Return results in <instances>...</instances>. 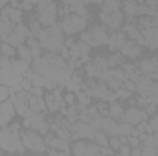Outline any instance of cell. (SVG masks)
I'll return each instance as SVG.
<instances>
[{
    "mask_svg": "<svg viewBox=\"0 0 158 156\" xmlns=\"http://www.w3.org/2000/svg\"><path fill=\"white\" fill-rule=\"evenodd\" d=\"M20 130H22L20 123L0 127V149L4 153H24L26 151L22 138H20Z\"/></svg>",
    "mask_w": 158,
    "mask_h": 156,
    "instance_id": "1",
    "label": "cell"
},
{
    "mask_svg": "<svg viewBox=\"0 0 158 156\" xmlns=\"http://www.w3.org/2000/svg\"><path fill=\"white\" fill-rule=\"evenodd\" d=\"M35 37H37L39 42L42 44V50L53 51V53H57V51L61 50V46L64 44V33H63L59 22H55V24H52V26H44Z\"/></svg>",
    "mask_w": 158,
    "mask_h": 156,
    "instance_id": "2",
    "label": "cell"
},
{
    "mask_svg": "<svg viewBox=\"0 0 158 156\" xmlns=\"http://www.w3.org/2000/svg\"><path fill=\"white\" fill-rule=\"evenodd\" d=\"M35 11H37V17L42 22V26H52L59 18V15H57L59 7H57L55 0H39L35 4Z\"/></svg>",
    "mask_w": 158,
    "mask_h": 156,
    "instance_id": "3",
    "label": "cell"
},
{
    "mask_svg": "<svg viewBox=\"0 0 158 156\" xmlns=\"http://www.w3.org/2000/svg\"><path fill=\"white\" fill-rule=\"evenodd\" d=\"M61 30L64 35H76L86 30L88 26V17H83V15H76V13H70L66 15L64 18H61Z\"/></svg>",
    "mask_w": 158,
    "mask_h": 156,
    "instance_id": "4",
    "label": "cell"
},
{
    "mask_svg": "<svg viewBox=\"0 0 158 156\" xmlns=\"http://www.w3.org/2000/svg\"><path fill=\"white\" fill-rule=\"evenodd\" d=\"M20 138H22V143H24L26 151H31V153H46L44 134H40L37 130H31V129H24V130H20Z\"/></svg>",
    "mask_w": 158,
    "mask_h": 156,
    "instance_id": "5",
    "label": "cell"
},
{
    "mask_svg": "<svg viewBox=\"0 0 158 156\" xmlns=\"http://www.w3.org/2000/svg\"><path fill=\"white\" fill-rule=\"evenodd\" d=\"M9 97H11V101H13L15 110H17L19 116L26 117L28 114H31V109H30V92L28 90H20V88L11 90Z\"/></svg>",
    "mask_w": 158,
    "mask_h": 156,
    "instance_id": "6",
    "label": "cell"
},
{
    "mask_svg": "<svg viewBox=\"0 0 158 156\" xmlns=\"http://www.w3.org/2000/svg\"><path fill=\"white\" fill-rule=\"evenodd\" d=\"M70 147H72V154H76V156L101 154V147H99L94 140H74Z\"/></svg>",
    "mask_w": 158,
    "mask_h": 156,
    "instance_id": "7",
    "label": "cell"
},
{
    "mask_svg": "<svg viewBox=\"0 0 158 156\" xmlns=\"http://www.w3.org/2000/svg\"><path fill=\"white\" fill-rule=\"evenodd\" d=\"M22 127L24 129H31V130H37L40 134H46L50 130V123L44 116V112H31L24 117L22 121Z\"/></svg>",
    "mask_w": 158,
    "mask_h": 156,
    "instance_id": "8",
    "label": "cell"
},
{
    "mask_svg": "<svg viewBox=\"0 0 158 156\" xmlns=\"http://www.w3.org/2000/svg\"><path fill=\"white\" fill-rule=\"evenodd\" d=\"M44 142H46V149H55V151L61 153V156L72 153L70 142L64 140V138H61V136H57V134L52 132V130H48V132L44 134Z\"/></svg>",
    "mask_w": 158,
    "mask_h": 156,
    "instance_id": "9",
    "label": "cell"
},
{
    "mask_svg": "<svg viewBox=\"0 0 158 156\" xmlns=\"http://www.w3.org/2000/svg\"><path fill=\"white\" fill-rule=\"evenodd\" d=\"M99 18H101V24L107 26L109 30H121L125 15H123L121 9H118V11H101Z\"/></svg>",
    "mask_w": 158,
    "mask_h": 156,
    "instance_id": "10",
    "label": "cell"
},
{
    "mask_svg": "<svg viewBox=\"0 0 158 156\" xmlns=\"http://www.w3.org/2000/svg\"><path fill=\"white\" fill-rule=\"evenodd\" d=\"M44 103H46V110L57 112L63 105V86H55L52 90H46L44 92Z\"/></svg>",
    "mask_w": 158,
    "mask_h": 156,
    "instance_id": "11",
    "label": "cell"
},
{
    "mask_svg": "<svg viewBox=\"0 0 158 156\" xmlns=\"http://www.w3.org/2000/svg\"><path fill=\"white\" fill-rule=\"evenodd\" d=\"M94 132L96 130L86 121L76 119L72 123V140H94Z\"/></svg>",
    "mask_w": 158,
    "mask_h": 156,
    "instance_id": "12",
    "label": "cell"
},
{
    "mask_svg": "<svg viewBox=\"0 0 158 156\" xmlns=\"http://www.w3.org/2000/svg\"><path fill=\"white\" fill-rule=\"evenodd\" d=\"M15 114H17V110H15V105H13L11 97H7L6 101H0V127L9 125Z\"/></svg>",
    "mask_w": 158,
    "mask_h": 156,
    "instance_id": "13",
    "label": "cell"
},
{
    "mask_svg": "<svg viewBox=\"0 0 158 156\" xmlns=\"http://www.w3.org/2000/svg\"><path fill=\"white\" fill-rule=\"evenodd\" d=\"M119 53L123 55V57H127V59H131V61H134V59H140V55H142V48H140V44H136L132 39H129L123 42V46L118 50Z\"/></svg>",
    "mask_w": 158,
    "mask_h": 156,
    "instance_id": "14",
    "label": "cell"
},
{
    "mask_svg": "<svg viewBox=\"0 0 158 156\" xmlns=\"http://www.w3.org/2000/svg\"><path fill=\"white\" fill-rule=\"evenodd\" d=\"M123 119L129 121V123H132V125H138V123H142V121L147 119V112L142 107H129V109H125Z\"/></svg>",
    "mask_w": 158,
    "mask_h": 156,
    "instance_id": "15",
    "label": "cell"
},
{
    "mask_svg": "<svg viewBox=\"0 0 158 156\" xmlns=\"http://www.w3.org/2000/svg\"><path fill=\"white\" fill-rule=\"evenodd\" d=\"M0 17H6V18H9V20L15 22V24H20V22L24 20V13H22V9H20L19 6H13V4L4 6V7L0 9Z\"/></svg>",
    "mask_w": 158,
    "mask_h": 156,
    "instance_id": "16",
    "label": "cell"
},
{
    "mask_svg": "<svg viewBox=\"0 0 158 156\" xmlns=\"http://www.w3.org/2000/svg\"><path fill=\"white\" fill-rule=\"evenodd\" d=\"M125 40H127V35H125V31H123V30H110L107 46H109V50H110V51H118L119 48L123 46V42H125Z\"/></svg>",
    "mask_w": 158,
    "mask_h": 156,
    "instance_id": "17",
    "label": "cell"
},
{
    "mask_svg": "<svg viewBox=\"0 0 158 156\" xmlns=\"http://www.w3.org/2000/svg\"><path fill=\"white\" fill-rule=\"evenodd\" d=\"M88 31H90V35L94 37V40H96L98 46H103V44L109 42V28H107V26L96 24V26H92Z\"/></svg>",
    "mask_w": 158,
    "mask_h": 156,
    "instance_id": "18",
    "label": "cell"
},
{
    "mask_svg": "<svg viewBox=\"0 0 158 156\" xmlns=\"http://www.w3.org/2000/svg\"><path fill=\"white\" fill-rule=\"evenodd\" d=\"M101 130L107 136H119V121L110 116L101 117Z\"/></svg>",
    "mask_w": 158,
    "mask_h": 156,
    "instance_id": "19",
    "label": "cell"
},
{
    "mask_svg": "<svg viewBox=\"0 0 158 156\" xmlns=\"http://www.w3.org/2000/svg\"><path fill=\"white\" fill-rule=\"evenodd\" d=\"M121 11L127 18H136L140 15V4L136 0H121Z\"/></svg>",
    "mask_w": 158,
    "mask_h": 156,
    "instance_id": "20",
    "label": "cell"
},
{
    "mask_svg": "<svg viewBox=\"0 0 158 156\" xmlns=\"http://www.w3.org/2000/svg\"><path fill=\"white\" fill-rule=\"evenodd\" d=\"M31 63H28V61H24V59H9V66L13 68V72L17 74V76H20V77H26V74L30 72V66Z\"/></svg>",
    "mask_w": 158,
    "mask_h": 156,
    "instance_id": "21",
    "label": "cell"
},
{
    "mask_svg": "<svg viewBox=\"0 0 158 156\" xmlns=\"http://www.w3.org/2000/svg\"><path fill=\"white\" fill-rule=\"evenodd\" d=\"M142 33H143V37H145V40H147V48L158 50V26L142 30Z\"/></svg>",
    "mask_w": 158,
    "mask_h": 156,
    "instance_id": "22",
    "label": "cell"
},
{
    "mask_svg": "<svg viewBox=\"0 0 158 156\" xmlns=\"http://www.w3.org/2000/svg\"><path fill=\"white\" fill-rule=\"evenodd\" d=\"M66 90H70V92H77V90H81L83 86H85V83H83V76L79 74V72H72V76L68 77V81H66Z\"/></svg>",
    "mask_w": 158,
    "mask_h": 156,
    "instance_id": "23",
    "label": "cell"
},
{
    "mask_svg": "<svg viewBox=\"0 0 158 156\" xmlns=\"http://www.w3.org/2000/svg\"><path fill=\"white\" fill-rule=\"evenodd\" d=\"M123 114H125V105H123V101H118V99L110 101V105H109V116L119 121V119H123Z\"/></svg>",
    "mask_w": 158,
    "mask_h": 156,
    "instance_id": "24",
    "label": "cell"
},
{
    "mask_svg": "<svg viewBox=\"0 0 158 156\" xmlns=\"http://www.w3.org/2000/svg\"><path fill=\"white\" fill-rule=\"evenodd\" d=\"M30 109H31V112H44V110H46L44 96H35V94H30Z\"/></svg>",
    "mask_w": 158,
    "mask_h": 156,
    "instance_id": "25",
    "label": "cell"
},
{
    "mask_svg": "<svg viewBox=\"0 0 158 156\" xmlns=\"http://www.w3.org/2000/svg\"><path fill=\"white\" fill-rule=\"evenodd\" d=\"M26 77L30 79V83H31L33 86H42V88H46V84H48L46 77H44L42 74H39L37 70H33V68H30V72L26 74Z\"/></svg>",
    "mask_w": 158,
    "mask_h": 156,
    "instance_id": "26",
    "label": "cell"
},
{
    "mask_svg": "<svg viewBox=\"0 0 158 156\" xmlns=\"http://www.w3.org/2000/svg\"><path fill=\"white\" fill-rule=\"evenodd\" d=\"M136 24H138L140 30H147V28L158 26V22L155 20L153 15H138V17H136Z\"/></svg>",
    "mask_w": 158,
    "mask_h": 156,
    "instance_id": "27",
    "label": "cell"
},
{
    "mask_svg": "<svg viewBox=\"0 0 158 156\" xmlns=\"http://www.w3.org/2000/svg\"><path fill=\"white\" fill-rule=\"evenodd\" d=\"M26 44L30 46V50H31V55H33V59L42 55V44L39 42V39H37L35 35H30V37L26 39Z\"/></svg>",
    "mask_w": 158,
    "mask_h": 156,
    "instance_id": "28",
    "label": "cell"
},
{
    "mask_svg": "<svg viewBox=\"0 0 158 156\" xmlns=\"http://www.w3.org/2000/svg\"><path fill=\"white\" fill-rule=\"evenodd\" d=\"M15 22H11L9 18H6V17H0V39H4L6 35H9V33H13L15 31Z\"/></svg>",
    "mask_w": 158,
    "mask_h": 156,
    "instance_id": "29",
    "label": "cell"
},
{
    "mask_svg": "<svg viewBox=\"0 0 158 156\" xmlns=\"http://www.w3.org/2000/svg\"><path fill=\"white\" fill-rule=\"evenodd\" d=\"M76 97H77V107L79 109H86L90 103H92V97H90V94L85 90V88H81L76 92Z\"/></svg>",
    "mask_w": 158,
    "mask_h": 156,
    "instance_id": "30",
    "label": "cell"
},
{
    "mask_svg": "<svg viewBox=\"0 0 158 156\" xmlns=\"http://www.w3.org/2000/svg\"><path fill=\"white\" fill-rule=\"evenodd\" d=\"M17 55H19V59H24V61H28V63L33 61L31 50H30V46H28L26 42H22L20 46H17Z\"/></svg>",
    "mask_w": 158,
    "mask_h": 156,
    "instance_id": "31",
    "label": "cell"
},
{
    "mask_svg": "<svg viewBox=\"0 0 158 156\" xmlns=\"http://www.w3.org/2000/svg\"><path fill=\"white\" fill-rule=\"evenodd\" d=\"M0 53H2V57H7V59H13V57L17 55V48L2 40V42H0Z\"/></svg>",
    "mask_w": 158,
    "mask_h": 156,
    "instance_id": "32",
    "label": "cell"
},
{
    "mask_svg": "<svg viewBox=\"0 0 158 156\" xmlns=\"http://www.w3.org/2000/svg\"><path fill=\"white\" fill-rule=\"evenodd\" d=\"M94 142H96L99 147H109V136H107L101 129L94 132Z\"/></svg>",
    "mask_w": 158,
    "mask_h": 156,
    "instance_id": "33",
    "label": "cell"
},
{
    "mask_svg": "<svg viewBox=\"0 0 158 156\" xmlns=\"http://www.w3.org/2000/svg\"><path fill=\"white\" fill-rule=\"evenodd\" d=\"M28 28H30V31H31V35H37L40 30H42V22L39 20V17H30V22H28Z\"/></svg>",
    "mask_w": 158,
    "mask_h": 156,
    "instance_id": "34",
    "label": "cell"
},
{
    "mask_svg": "<svg viewBox=\"0 0 158 156\" xmlns=\"http://www.w3.org/2000/svg\"><path fill=\"white\" fill-rule=\"evenodd\" d=\"M2 40H4V42H7V44H11V46H15V48H17V46H20L22 42H26L22 37H19L15 31H13V33H9V35H6Z\"/></svg>",
    "mask_w": 158,
    "mask_h": 156,
    "instance_id": "35",
    "label": "cell"
},
{
    "mask_svg": "<svg viewBox=\"0 0 158 156\" xmlns=\"http://www.w3.org/2000/svg\"><path fill=\"white\" fill-rule=\"evenodd\" d=\"M151 132H158V112L149 116V119H147V134H151Z\"/></svg>",
    "mask_w": 158,
    "mask_h": 156,
    "instance_id": "36",
    "label": "cell"
},
{
    "mask_svg": "<svg viewBox=\"0 0 158 156\" xmlns=\"http://www.w3.org/2000/svg\"><path fill=\"white\" fill-rule=\"evenodd\" d=\"M114 96H116V99H118V101H127V99L132 96V92H131V90H127L125 86H119L118 90L114 92Z\"/></svg>",
    "mask_w": 158,
    "mask_h": 156,
    "instance_id": "37",
    "label": "cell"
},
{
    "mask_svg": "<svg viewBox=\"0 0 158 156\" xmlns=\"http://www.w3.org/2000/svg\"><path fill=\"white\" fill-rule=\"evenodd\" d=\"M105 84H107L112 92H116L119 86H123V83H121V81H118L116 77H112V76H109V77L105 79Z\"/></svg>",
    "mask_w": 158,
    "mask_h": 156,
    "instance_id": "38",
    "label": "cell"
},
{
    "mask_svg": "<svg viewBox=\"0 0 158 156\" xmlns=\"http://www.w3.org/2000/svg\"><path fill=\"white\" fill-rule=\"evenodd\" d=\"M79 39L85 40L88 46H92V48H98V44H96V40H94V37L90 35V31H81V35H79Z\"/></svg>",
    "mask_w": 158,
    "mask_h": 156,
    "instance_id": "39",
    "label": "cell"
},
{
    "mask_svg": "<svg viewBox=\"0 0 158 156\" xmlns=\"http://www.w3.org/2000/svg\"><path fill=\"white\" fill-rule=\"evenodd\" d=\"M119 145H121V140H119V136H109V147H110L114 153H118Z\"/></svg>",
    "mask_w": 158,
    "mask_h": 156,
    "instance_id": "40",
    "label": "cell"
},
{
    "mask_svg": "<svg viewBox=\"0 0 158 156\" xmlns=\"http://www.w3.org/2000/svg\"><path fill=\"white\" fill-rule=\"evenodd\" d=\"M96 107H98V112H99L101 117L109 116V105H107V101H99V103H96Z\"/></svg>",
    "mask_w": 158,
    "mask_h": 156,
    "instance_id": "41",
    "label": "cell"
},
{
    "mask_svg": "<svg viewBox=\"0 0 158 156\" xmlns=\"http://www.w3.org/2000/svg\"><path fill=\"white\" fill-rule=\"evenodd\" d=\"M9 96H11V88L0 83V101H6V99H7Z\"/></svg>",
    "mask_w": 158,
    "mask_h": 156,
    "instance_id": "42",
    "label": "cell"
},
{
    "mask_svg": "<svg viewBox=\"0 0 158 156\" xmlns=\"http://www.w3.org/2000/svg\"><path fill=\"white\" fill-rule=\"evenodd\" d=\"M118 153H119V154H125V156H131L132 147H131L129 143H121V145H119V149H118Z\"/></svg>",
    "mask_w": 158,
    "mask_h": 156,
    "instance_id": "43",
    "label": "cell"
},
{
    "mask_svg": "<svg viewBox=\"0 0 158 156\" xmlns=\"http://www.w3.org/2000/svg\"><path fill=\"white\" fill-rule=\"evenodd\" d=\"M63 4L68 6V7H74V6H81V4H85V0H63ZM85 6H86V4H85Z\"/></svg>",
    "mask_w": 158,
    "mask_h": 156,
    "instance_id": "44",
    "label": "cell"
},
{
    "mask_svg": "<svg viewBox=\"0 0 158 156\" xmlns=\"http://www.w3.org/2000/svg\"><path fill=\"white\" fill-rule=\"evenodd\" d=\"M145 112H147V116H153V114H156V112H158L156 105H155V103H149V105L145 107Z\"/></svg>",
    "mask_w": 158,
    "mask_h": 156,
    "instance_id": "45",
    "label": "cell"
},
{
    "mask_svg": "<svg viewBox=\"0 0 158 156\" xmlns=\"http://www.w3.org/2000/svg\"><path fill=\"white\" fill-rule=\"evenodd\" d=\"M20 2H22L24 6H35V4H37L39 0H20Z\"/></svg>",
    "mask_w": 158,
    "mask_h": 156,
    "instance_id": "46",
    "label": "cell"
},
{
    "mask_svg": "<svg viewBox=\"0 0 158 156\" xmlns=\"http://www.w3.org/2000/svg\"><path fill=\"white\" fill-rule=\"evenodd\" d=\"M153 17H155V20H156V22H158V7H156V9H155V11H153Z\"/></svg>",
    "mask_w": 158,
    "mask_h": 156,
    "instance_id": "47",
    "label": "cell"
},
{
    "mask_svg": "<svg viewBox=\"0 0 158 156\" xmlns=\"http://www.w3.org/2000/svg\"><path fill=\"white\" fill-rule=\"evenodd\" d=\"M0 57H2V53H0Z\"/></svg>",
    "mask_w": 158,
    "mask_h": 156,
    "instance_id": "48",
    "label": "cell"
}]
</instances>
